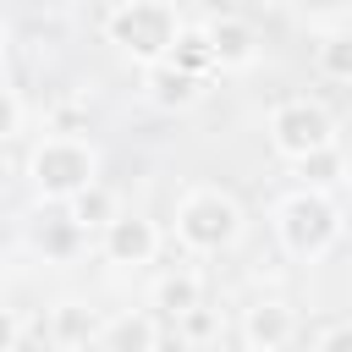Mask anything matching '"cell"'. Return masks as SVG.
<instances>
[{"instance_id": "17", "label": "cell", "mask_w": 352, "mask_h": 352, "mask_svg": "<svg viewBox=\"0 0 352 352\" xmlns=\"http://www.w3.org/2000/svg\"><path fill=\"white\" fill-rule=\"evenodd\" d=\"M297 176H302V187H308V192H330V187L346 176V160H341V148H324V154L297 160Z\"/></svg>"}, {"instance_id": "14", "label": "cell", "mask_w": 352, "mask_h": 352, "mask_svg": "<svg viewBox=\"0 0 352 352\" xmlns=\"http://www.w3.org/2000/svg\"><path fill=\"white\" fill-rule=\"evenodd\" d=\"M116 214H121V209H116V192H110L104 182H94V187H82V192H77V198L66 204V220H72L77 231H94V226L104 231V226H110Z\"/></svg>"}, {"instance_id": "10", "label": "cell", "mask_w": 352, "mask_h": 352, "mask_svg": "<svg viewBox=\"0 0 352 352\" xmlns=\"http://www.w3.org/2000/svg\"><path fill=\"white\" fill-rule=\"evenodd\" d=\"M148 297H154V308H160L165 319H187L192 308H204V280H198L192 270H165Z\"/></svg>"}, {"instance_id": "2", "label": "cell", "mask_w": 352, "mask_h": 352, "mask_svg": "<svg viewBox=\"0 0 352 352\" xmlns=\"http://www.w3.org/2000/svg\"><path fill=\"white\" fill-rule=\"evenodd\" d=\"M341 231H346V220H341V204L330 198V192H308V187H297V192H286L280 204H275V236H280V248L292 253V258H324L336 242H341Z\"/></svg>"}, {"instance_id": "16", "label": "cell", "mask_w": 352, "mask_h": 352, "mask_svg": "<svg viewBox=\"0 0 352 352\" xmlns=\"http://www.w3.org/2000/svg\"><path fill=\"white\" fill-rule=\"evenodd\" d=\"M170 66H176V72H187V77H198V82H209V72H214V55H209V38H204V28H187V33L176 38V50H170Z\"/></svg>"}, {"instance_id": "8", "label": "cell", "mask_w": 352, "mask_h": 352, "mask_svg": "<svg viewBox=\"0 0 352 352\" xmlns=\"http://www.w3.org/2000/svg\"><path fill=\"white\" fill-rule=\"evenodd\" d=\"M292 330H297V314H292L286 302H275V297H264V302H253V308L242 314V341H248V352H286Z\"/></svg>"}, {"instance_id": "22", "label": "cell", "mask_w": 352, "mask_h": 352, "mask_svg": "<svg viewBox=\"0 0 352 352\" xmlns=\"http://www.w3.org/2000/svg\"><path fill=\"white\" fill-rule=\"evenodd\" d=\"M6 44H11V22L0 16V55H6Z\"/></svg>"}, {"instance_id": "4", "label": "cell", "mask_w": 352, "mask_h": 352, "mask_svg": "<svg viewBox=\"0 0 352 352\" xmlns=\"http://www.w3.org/2000/svg\"><path fill=\"white\" fill-rule=\"evenodd\" d=\"M242 236V209L220 187H192L176 204V242L192 253H226Z\"/></svg>"}, {"instance_id": "11", "label": "cell", "mask_w": 352, "mask_h": 352, "mask_svg": "<svg viewBox=\"0 0 352 352\" xmlns=\"http://www.w3.org/2000/svg\"><path fill=\"white\" fill-rule=\"evenodd\" d=\"M82 236H88V231H77L66 214H44V220L33 226V248H38L50 264H72V258L82 253Z\"/></svg>"}, {"instance_id": "12", "label": "cell", "mask_w": 352, "mask_h": 352, "mask_svg": "<svg viewBox=\"0 0 352 352\" xmlns=\"http://www.w3.org/2000/svg\"><path fill=\"white\" fill-rule=\"evenodd\" d=\"M154 341H160V330H154L148 314H116L99 336L104 352H154Z\"/></svg>"}, {"instance_id": "3", "label": "cell", "mask_w": 352, "mask_h": 352, "mask_svg": "<svg viewBox=\"0 0 352 352\" xmlns=\"http://www.w3.org/2000/svg\"><path fill=\"white\" fill-rule=\"evenodd\" d=\"M28 182H33V192H38L44 204H72L82 187L99 182V154H94V143H82V138H72V132H55V138L33 143V154H28Z\"/></svg>"}, {"instance_id": "21", "label": "cell", "mask_w": 352, "mask_h": 352, "mask_svg": "<svg viewBox=\"0 0 352 352\" xmlns=\"http://www.w3.org/2000/svg\"><path fill=\"white\" fill-rule=\"evenodd\" d=\"M182 324H187V336H198V341H204V336H214V314H209V308H192Z\"/></svg>"}, {"instance_id": "19", "label": "cell", "mask_w": 352, "mask_h": 352, "mask_svg": "<svg viewBox=\"0 0 352 352\" xmlns=\"http://www.w3.org/2000/svg\"><path fill=\"white\" fill-rule=\"evenodd\" d=\"M319 352H352V319H341V324H330V330L319 336Z\"/></svg>"}, {"instance_id": "7", "label": "cell", "mask_w": 352, "mask_h": 352, "mask_svg": "<svg viewBox=\"0 0 352 352\" xmlns=\"http://www.w3.org/2000/svg\"><path fill=\"white\" fill-rule=\"evenodd\" d=\"M160 253V226L148 214H116L104 226V258L110 264H148Z\"/></svg>"}, {"instance_id": "1", "label": "cell", "mask_w": 352, "mask_h": 352, "mask_svg": "<svg viewBox=\"0 0 352 352\" xmlns=\"http://www.w3.org/2000/svg\"><path fill=\"white\" fill-rule=\"evenodd\" d=\"M182 33H187V22H182V11L170 0H121V6L104 11V38L126 60H138L143 72L160 66V60H170V50H176Z\"/></svg>"}, {"instance_id": "15", "label": "cell", "mask_w": 352, "mask_h": 352, "mask_svg": "<svg viewBox=\"0 0 352 352\" xmlns=\"http://www.w3.org/2000/svg\"><path fill=\"white\" fill-rule=\"evenodd\" d=\"M50 336H55L60 352L88 346V336H94V314H88V302H55V314H50Z\"/></svg>"}, {"instance_id": "20", "label": "cell", "mask_w": 352, "mask_h": 352, "mask_svg": "<svg viewBox=\"0 0 352 352\" xmlns=\"http://www.w3.org/2000/svg\"><path fill=\"white\" fill-rule=\"evenodd\" d=\"M16 341H22V319H16V308L0 302V352H16Z\"/></svg>"}, {"instance_id": "6", "label": "cell", "mask_w": 352, "mask_h": 352, "mask_svg": "<svg viewBox=\"0 0 352 352\" xmlns=\"http://www.w3.org/2000/svg\"><path fill=\"white\" fill-rule=\"evenodd\" d=\"M204 38H209V55H214V72H248L258 60V28L236 11L204 16Z\"/></svg>"}, {"instance_id": "5", "label": "cell", "mask_w": 352, "mask_h": 352, "mask_svg": "<svg viewBox=\"0 0 352 352\" xmlns=\"http://www.w3.org/2000/svg\"><path fill=\"white\" fill-rule=\"evenodd\" d=\"M270 148L292 165L308 154H324V148H336V116L319 99H280L270 110Z\"/></svg>"}, {"instance_id": "9", "label": "cell", "mask_w": 352, "mask_h": 352, "mask_svg": "<svg viewBox=\"0 0 352 352\" xmlns=\"http://www.w3.org/2000/svg\"><path fill=\"white\" fill-rule=\"evenodd\" d=\"M143 94H148V104H160V110H192V104L204 99V82L187 77V72H176L170 60H160V66L143 72Z\"/></svg>"}, {"instance_id": "13", "label": "cell", "mask_w": 352, "mask_h": 352, "mask_svg": "<svg viewBox=\"0 0 352 352\" xmlns=\"http://www.w3.org/2000/svg\"><path fill=\"white\" fill-rule=\"evenodd\" d=\"M314 66H319V77L352 88V28H330V33H319V38H314Z\"/></svg>"}, {"instance_id": "18", "label": "cell", "mask_w": 352, "mask_h": 352, "mask_svg": "<svg viewBox=\"0 0 352 352\" xmlns=\"http://www.w3.org/2000/svg\"><path fill=\"white\" fill-rule=\"evenodd\" d=\"M16 132H22V99H16V88L0 82V143H11Z\"/></svg>"}]
</instances>
